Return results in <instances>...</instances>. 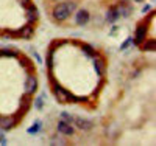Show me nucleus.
<instances>
[{"label":"nucleus","instance_id":"1","mask_svg":"<svg viewBox=\"0 0 156 146\" xmlns=\"http://www.w3.org/2000/svg\"><path fill=\"white\" fill-rule=\"evenodd\" d=\"M50 76V84H51V93H53L55 100L61 104H78V95H73L69 89L61 86L56 79L51 76V72H48Z\"/></svg>","mask_w":156,"mask_h":146},{"label":"nucleus","instance_id":"25","mask_svg":"<svg viewBox=\"0 0 156 146\" xmlns=\"http://www.w3.org/2000/svg\"><path fill=\"white\" fill-rule=\"evenodd\" d=\"M133 45V37H126L125 41H123V44L120 45V51H125V50H128L129 47Z\"/></svg>","mask_w":156,"mask_h":146},{"label":"nucleus","instance_id":"24","mask_svg":"<svg viewBox=\"0 0 156 146\" xmlns=\"http://www.w3.org/2000/svg\"><path fill=\"white\" fill-rule=\"evenodd\" d=\"M59 120H64V121L73 124V117H72L69 112H61V114H59Z\"/></svg>","mask_w":156,"mask_h":146},{"label":"nucleus","instance_id":"17","mask_svg":"<svg viewBox=\"0 0 156 146\" xmlns=\"http://www.w3.org/2000/svg\"><path fill=\"white\" fill-rule=\"evenodd\" d=\"M139 48H140L142 51H147V53L154 51V50H156V39H148V37H147L145 41L139 45Z\"/></svg>","mask_w":156,"mask_h":146},{"label":"nucleus","instance_id":"6","mask_svg":"<svg viewBox=\"0 0 156 146\" xmlns=\"http://www.w3.org/2000/svg\"><path fill=\"white\" fill-rule=\"evenodd\" d=\"M34 34V25H30V23H25L22 25L19 30H14V36L17 39H23V41H28L31 39Z\"/></svg>","mask_w":156,"mask_h":146},{"label":"nucleus","instance_id":"20","mask_svg":"<svg viewBox=\"0 0 156 146\" xmlns=\"http://www.w3.org/2000/svg\"><path fill=\"white\" fill-rule=\"evenodd\" d=\"M64 135H55V137H51V140H50V143L51 144H59V146H64V144H67V140L66 138H62Z\"/></svg>","mask_w":156,"mask_h":146},{"label":"nucleus","instance_id":"18","mask_svg":"<svg viewBox=\"0 0 156 146\" xmlns=\"http://www.w3.org/2000/svg\"><path fill=\"white\" fill-rule=\"evenodd\" d=\"M41 131H42V121H41V120H34L33 124L27 129V132H28L30 135H37Z\"/></svg>","mask_w":156,"mask_h":146},{"label":"nucleus","instance_id":"28","mask_svg":"<svg viewBox=\"0 0 156 146\" xmlns=\"http://www.w3.org/2000/svg\"><path fill=\"white\" fill-rule=\"evenodd\" d=\"M0 144H6V138H5V131L0 127Z\"/></svg>","mask_w":156,"mask_h":146},{"label":"nucleus","instance_id":"3","mask_svg":"<svg viewBox=\"0 0 156 146\" xmlns=\"http://www.w3.org/2000/svg\"><path fill=\"white\" fill-rule=\"evenodd\" d=\"M148 30H150V22H147L145 19H142L137 26H136V30H134V36H133V45H140L142 42L145 41V39L148 37Z\"/></svg>","mask_w":156,"mask_h":146},{"label":"nucleus","instance_id":"10","mask_svg":"<svg viewBox=\"0 0 156 146\" xmlns=\"http://www.w3.org/2000/svg\"><path fill=\"white\" fill-rule=\"evenodd\" d=\"M25 20H27V23H30V25H36L39 22V11L33 3L25 8Z\"/></svg>","mask_w":156,"mask_h":146},{"label":"nucleus","instance_id":"5","mask_svg":"<svg viewBox=\"0 0 156 146\" xmlns=\"http://www.w3.org/2000/svg\"><path fill=\"white\" fill-rule=\"evenodd\" d=\"M37 78L34 73H28L27 79H25V83H23V93H27L30 97H33L36 93V90H37Z\"/></svg>","mask_w":156,"mask_h":146},{"label":"nucleus","instance_id":"21","mask_svg":"<svg viewBox=\"0 0 156 146\" xmlns=\"http://www.w3.org/2000/svg\"><path fill=\"white\" fill-rule=\"evenodd\" d=\"M53 56H55V53L48 50V55H47V59H45V61H47V69H48V72L53 70Z\"/></svg>","mask_w":156,"mask_h":146},{"label":"nucleus","instance_id":"15","mask_svg":"<svg viewBox=\"0 0 156 146\" xmlns=\"http://www.w3.org/2000/svg\"><path fill=\"white\" fill-rule=\"evenodd\" d=\"M119 19H120V16H119V11H117L115 5L109 6L108 11H106V14H105V20H106L108 23H115Z\"/></svg>","mask_w":156,"mask_h":146},{"label":"nucleus","instance_id":"13","mask_svg":"<svg viewBox=\"0 0 156 146\" xmlns=\"http://www.w3.org/2000/svg\"><path fill=\"white\" fill-rule=\"evenodd\" d=\"M73 124L78 131H83V132L90 131L94 127V123L90 120H86V118H83V117H73Z\"/></svg>","mask_w":156,"mask_h":146},{"label":"nucleus","instance_id":"12","mask_svg":"<svg viewBox=\"0 0 156 146\" xmlns=\"http://www.w3.org/2000/svg\"><path fill=\"white\" fill-rule=\"evenodd\" d=\"M90 20V14H89V11L81 8V9H75V23L78 26H84L87 25Z\"/></svg>","mask_w":156,"mask_h":146},{"label":"nucleus","instance_id":"16","mask_svg":"<svg viewBox=\"0 0 156 146\" xmlns=\"http://www.w3.org/2000/svg\"><path fill=\"white\" fill-rule=\"evenodd\" d=\"M78 47L81 48V51L84 53V55L87 56V58H95L97 55H98V51L90 45V44H86V42H78Z\"/></svg>","mask_w":156,"mask_h":146},{"label":"nucleus","instance_id":"27","mask_svg":"<svg viewBox=\"0 0 156 146\" xmlns=\"http://www.w3.org/2000/svg\"><path fill=\"white\" fill-rule=\"evenodd\" d=\"M16 2H17L20 6H23V8H27L28 5H31V0H16Z\"/></svg>","mask_w":156,"mask_h":146},{"label":"nucleus","instance_id":"33","mask_svg":"<svg viewBox=\"0 0 156 146\" xmlns=\"http://www.w3.org/2000/svg\"><path fill=\"white\" fill-rule=\"evenodd\" d=\"M51 2H59V0H51Z\"/></svg>","mask_w":156,"mask_h":146},{"label":"nucleus","instance_id":"31","mask_svg":"<svg viewBox=\"0 0 156 146\" xmlns=\"http://www.w3.org/2000/svg\"><path fill=\"white\" fill-rule=\"evenodd\" d=\"M133 2H136V3H142V2H145V0H133Z\"/></svg>","mask_w":156,"mask_h":146},{"label":"nucleus","instance_id":"23","mask_svg":"<svg viewBox=\"0 0 156 146\" xmlns=\"http://www.w3.org/2000/svg\"><path fill=\"white\" fill-rule=\"evenodd\" d=\"M64 44H67V41H53V42L50 44V48H48V50L55 53V51H56V50H58L59 47H62Z\"/></svg>","mask_w":156,"mask_h":146},{"label":"nucleus","instance_id":"19","mask_svg":"<svg viewBox=\"0 0 156 146\" xmlns=\"http://www.w3.org/2000/svg\"><path fill=\"white\" fill-rule=\"evenodd\" d=\"M20 53L17 50H11V48H5L2 50V56L3 58H19Z\"/></svg>","mask_w":156,"mask_h":146},{"label":"nucleus","instance_id":"8","mask_svg":"<svg viewBox=\"0 0 156 146\" xmlns=\"http://www.w3.org/2000/svg\"><path fill=\"white\" fill-rule=\"evenodd\" d=\"M56 131L58 134L64 135V137H73L75 135V126L72 123H67L64 120H59L58 124H56Z\"/></svg>","mask_w":156,"mask_h":146},{"label":"nucleus","instance_id":"22","mask_svg":"<svg viewBox=\"0 0 156 146\" xmlns=\"http://www.w3.org/2000/svg\"><path fill=\"white\" fill-rule=\"evenodd\" d=\"M0 37H2V39H16L14 30H3V31H0Z\"/></svg>","mask_w":156,"mask_h":146},{"label":"nucleus","instance_id":"4","mask_svg":"<svg viewBox=\"0 0 156 146\" xmlns=\"http://www.w3.org/2000/svg\"><path fill=\"white\" fill-rule=\"evenodd\" d=\"M22 120L20 115H0V127H2L5 132L14 129Z\"/></svg>","mask_w":156,"mask_h":146},{"label":"nucleus","instance_id":"7","mask_svg":"<svg viewBox=\"0 0 156 146\" xmlns=\"http://www.w3.org/2000/svg\"><path fill=\"white\" fill-rule=\"evenodd\" d=\"M115 8L119 11V16L120 17H129L134 12V8L131 5V2H128V0H120L119 3H115Z\"/></svg>","mask_w":156,"mask_h":146},{"label":"nucleus","instance_id":"9","mask_svg":"<svg viewBox=\"0 0 156 146\" xmlns=\"http://www.w3.org/2000/svg\"><path fill=\"white\" fill-rule=\"evenodd\" d=\"M94 59V70L97 72V75L100 76V78H105V75H106V59L103 58V56H100V53L95 56V58H92Z\"/></svg>","mask_w":156,"mask_h":146},{"label":"nucleus","instance_id":"30","mask_svg":"<svg viewBox=\"0 0 156 146\" xmlns=\"http://www.w3.org/2000/svg\"><path fill=\"white\" fill-rule=\"evenodd\" d=\"M115 33H117V26H114V28L111 30V36H112V34H115Z\"/></svg>","mask_w":156,"mask_h":146},{"label":"nucleus","instance_id":"11","mask_svg":"<svg viewBox=\"0 0 156 146\" xmlns=\"http://www.w3.org/2000/svg\"><path fill=\"white\" fill-rule=\"evenodd\" d=\"M31 104H33V101H31V97H30V95H27V93H23V95H22V98H20V101H19L17 115L23 117L25 114H28V110L31 109Z\"/></svg>","mask_w":156,"mask_h":146},{"label":"nucleus","instance_id":"26","mask_svg":"<svg viewBox=\"0 0 156 146\" xmlns=\"http://www.w3.org/2000/svg\"><path fill=\"white\" fill-rule=\"evenodd\" d=\"M33 103H34V107H36L37 110H42V109H44V98L39 97V98H36Z\"/></svg>","mask_w":156,"mask_h":146},{"label":"nucleus","instance_id":"32","mask_svg":"<svg viewBox=\"0 0 156 146\" xmlns=\"http://www.w3.org/2000/svg\"><path fill=\"white\" fill-rule=\"evenodd\" d=\"M0 58H2V50H0Z\"/></svg>","mask_w":156,"mask_h":146},{"label":"nucleus","instance_id":"29","mask_svg":"<svg viewBox=\"0 0 156 146\" xmlns=\"http://www.w3.org/2000/svg\"><path fill=\"white\" fill-rule=\"evenodd\" d=\"M142 11H144V12H148V11H151V5H145Z\"/></svg>","mask_w":156,"mask_h":146},{"label":"nucleus","instance_id":"2","mask_svg":"<svg viewBox=\"0 0 156 146\" xmlns=\"http://www.w3.org/2000/svg\"><path fill=\"white\" fill-rule=\"evenodd\" d=\"M76 9V2L75 0H67V2H59L51 9V19L58 23L66 22Z\"/></svg>","mask_w":156,"mask_h":146},{"label":"nucleus","instance_id":"14","mask_svg":"<svg viewBox=\"0 0 156 146\" xmlns=\"http://www.w3.org/2000/svg\"><path fill=\"white\" fill-rule=\"evenodd\" d=\"M19 64H20V67L27 70V73H34V64L33 61L28 58V56H23V55H19Z\"/></svg>","mask_w":156,"mask_h":146}]
</instances>
